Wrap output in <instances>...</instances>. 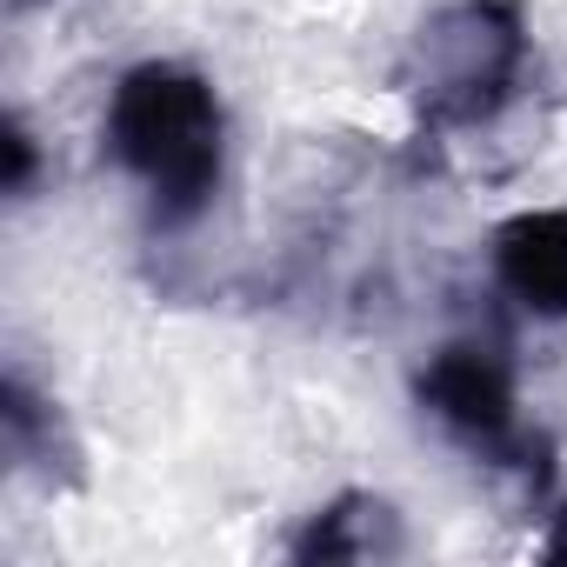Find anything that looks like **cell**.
I'll use <instances>...</instances> for the list:
<instances>
[{
	"instance_id": "cell-1",
	"label": "cell",
	"mask_w": 567,
	"mask_h": 567,
	"mask_svg": "<svg viewBox=\"0 0 567 567\" xmlns=\"http://www.w3.org/2000/svg\"><path fill=\"white\" fill-rule=\"evenodd\" d=\"M101 141L147 194V234L181 240L214 214L227 181V107L207 74L181 61H141L114 81Z\"/></svg>"
},
{
	"instance_id": "cell-2",
	"label": "cell",
	"mask_w": 567,
	"mask_h": 567,
	"mask_svg": "<svg viewBox=\"0 0 567 567\" xmlns=\"http://www.w3.org/2000/svg\"><path fill=\"white\" fill-rule=\"evenodd\" d=\"M534 81V34L520 0H447L401 54V101L427 141L494 127Z\"/></svg>"
},
{
	"instance_id": "cell-5",
	"label": "cell",
	"mask_w": 567,
	"mask_h": 567,
	"mask_svg": "<svg viewBox=\"0 0 567 567\" xmlns=\"http://www.w3.org/2000/svg\"><path fill=\"white\" fill-rule=\"evenodd\" d=\"M0 447H8V467L41 481L48 494H68L87 481L81 467V441L61 414V401H48L21 368H8V381H0Z\"/></svg>"
},
{
	"instance_id": "cell-8",
	"label": "cell",
	"mask_w": 567,
	"mask_h": 567,
	"mask_svg": "<svg viewBox=\"0 0 567 567\" xmlns=\"http://www.w3.org/2000/svg\"><path fill=\"white\" fill-rule=\"evenodd\" d=\"M540 554H547V560H567V507L554 514V534L540 540Z\"/></svg>"
},
{
	"instance_id": "cell-7",
	"label": "cell",
	"mask_w": 567,
	"mask_h": 567,
	"mask_svg": "<svg viewBox=\"0 0 567 567\" xmlns=\"http://www.w3.org/2000/svg\"><path fill=\"white\" fill-rule=\"evenodd\" d=\"M8 194L14 200L34 194V134H28L21 114H8Z\"/></svg>"
},
{
	"instance_id": "cell-6",
	"label": "cell",
	"mask_w": 567,
	"mask_h": 567,
	"mask_svg": "<svg viewBox=\"0 0 567 567\" xmlns=\"http://www.w3.org/2000/svg\"><path fill=\"white\" fill-rule=\"evenodd\" d=\"M401 554H408V527H401L394 501L361 494V487L334 494L288 540V560H301V567H315V560H401Z\"/></svg>"
},
{
	"instance_id": "cell-4",
	"label": "cell",
	"mask_w": 567,
	"mask_h": 567,
	"mask_svg": "<svg viewBox=\"0 0 567 567\" xmlns=\"http://www.w3.org/2000/svg\"><path fill=\"white\" fill-rule=\"evenodd\" d=\"M487 254H494V288L514 308L567 321V207H534L501 220Z\"/></svg>"
},
{
	"instance_id": "cell-3",
	"label": "cell",
	"mask_w": 567,
	"mask_h": 567,
	"mask_svg": "<svg viewBox=\"0 0 567 567\" xmlns=\"http://www.w3.org/2000/svg\"><path fill=\"white\" fill-rule=\"evenodd\" d=\"M414 401L467 461L514 474L527 494L554 487V447L520 414V368H514V341L501 321H474L447 334L414 368Z\"/></svg>"
}]
</instances>
